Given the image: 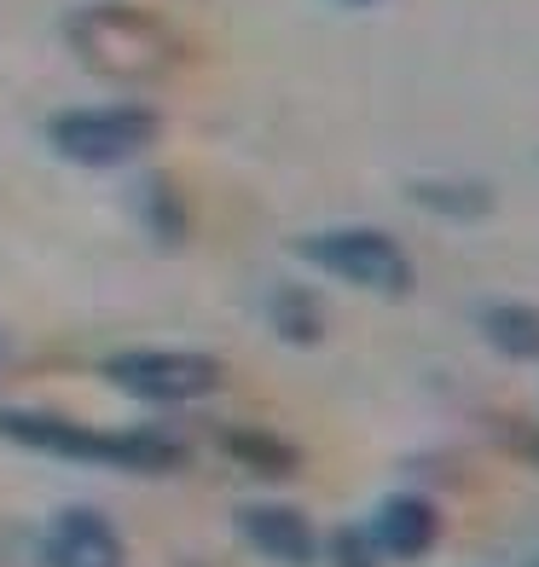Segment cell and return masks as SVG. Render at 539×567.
Instances as JSON below:
<instances>
[{
	"label": "cell",
	"mask_w": 539,
	"mask_h": 567,
	"mask_svg": "<svg viewBox=\"0 0 539 567\" xmlns=\"http://www.w3.org/2000/svg\"><path fill=\"white\" fill-rule=\"evenodd\" d=\"M0 434L47 457L111 463V470H169V463H180V446L163 434H99L70 417H47V411H0Z\"/></svg>",
	"instance_id": "cell-1"
},
{
	"label": "cell",
	"mask_w": 539,
	"mask_h": 567,
	"mask_svg": "<svg viewBox=\"0 0 539 567\" xmlns=\"http://www.w3.org/2000/svg\"><path fill=\"white\" fill-rule=\"evenodd\" d=\"M296 255L307 267H319L343 284H359V290H377V296H400L413 290V261L406 249L377 226H325V231H307L296 244Z\"/></svg>",
	"instance_id": "cell-2"
},
{
	"label": "cell",
	"mask_w": 539,
	"mask_h": 567,
	"mask_svg": "<svg viewBox=\"0 0 539 567\" xmlns=\"http://www.w3.org/2000/svg\"><path fill=\"white\" fill-rule=\"evenodd\" d=\"M157 111L145 105H93V111H64L47 122V140H53L59 157L82 163V168H116L128 157L157 140Z\"/></svg>",
	"instance_id": "cell-3"
},
{
	"label": "cell",
	"mask_w": 539,
	"mask_h": 567,
	"mask_svg": "<svg viewBox=\"0 0 539 567\" xmlns=\"http://www.w3.org/2000/svg\"><path fill=\"white\" fill-rule=\"evenodd\" d=\"M105 377L122 394L151 400V405H186L221 389V365L210 353H186V348H134L105 359Z\"/></svg>",
	"instance_id": "cell-4"
},
{
	"label": "cell",
	"mask_w": 539,
	"mask_h": 567,
	"mask_svg": "<svg viewBox=\"0 0 539 567\" xmlns=\"http://www.w3.org/2000/svg\"><path fill=\"white\" fill-rule=\"evenodd\" d=\"M75 47H82V59L105 75H145L163 64V41L151 30L145 18L134 12H116V7H99L88 18H75Z\"/></svg>",
	"instance_id": "cell-5"
},
{
	"label": "cell",
	"mask_w": 539,
	"mask_h": 567,
	"mask_svg": "<svg viewBox=\"0 0 539 567\" xmlns=\"http://www.w3.org/2000/svg\"><path fill=\"white\" fill-rule=\"evenodd\" d=\"M47 567H122V538L99 509H59L41 538Z\"/></svg>",
	"instance_id": "cell-6"
},
{
	"label": "cell",
	"mask_w": 539,
	"mask_h": 567,
	"mask_svg": "<svg viewBox=\"0 0 539 567\" xmlns=\"http://www.w3.org/2000/svg\"><path fill=\"white\" fill-rule=\"evenodd\" d=\"M366 538L377 545V556H389V561H418V556L435 550V538H441V515H435L429 498L400 493V498H383Z\"/></svg>",
	"instance_id": "cell-7"
},
{
	"label": "cell",
	"mask_w": 539,
	"mask_h": 567,
	"mask_svg": "<svg viewBox=\"0 0 539 567\" xmlns=\"http://www.w3.org/2000/svg\"><path fill=\"white\" fill-rule=\"evenodd\" d=\"M238 533L278 567H307L314 561V527L291 504H250L238 509Z\"/></svg>",
	"instance_id": "cell-8"
},
{
	"label": "cell",
	"mask_w": 539,
	"mask_h": 567,
	"mask_svg": "<svg viewBox=\"0 0 539 567\" xmlns=\"http://www.w3.org/2000/svg\"><path fill=\"white\" fill-rule=\"evenodd\" d=\"M481 330L505 359H539V307L494 301V307H481Z\"/></svg>",
	"instance_id": "cell-9"
},
{
	"label": "cell",
	"mask_w": 539,
	"mask_h": 567,
	"mask_svg": "<svg viewBox=\"0 0 539 567\" xmlns=\"http://www.w3.org/2000/svg\"><path fill=\"white\" fill-rule=\"evenodd\" d=\"M273 324L285 330L291 342H319V313L302 290H278L273 296Z\"/></svg>",
	"instance_id": "cell-10"
},
{
	"label": "cell",
	"mask_w": 539,
	"mask_h": 567,
	"mask_svg": "<svg viewBox=\"0 0 539 567\" xmlns=\"http://www.w3.org/2000/svg\"><path fill=\"white\" fill-rule=\"evenodd\" d=\"M330 550H337V567H377L372 556H377V545L366 533H354V527H343L337 538H330Z\"/></svg>",
	"instance_id": "cell-11"
},
{
	"label": "cell",
	"mask_w": 539,
	"mask_h": 567,
	"mask_svg": "<svg viewBox=\"0 0 539 567\" xmlns=\"http://www.w3.org/2000/svg\"><path fill=\"white\" fill-rule=\"evenodd\" d=\"M337 7H377V0H337Z\"/></svg>",
	"instance_id": "cell-12"
},
{
	"label": "cell",
	"mask_w": 539,
	"mask_h": 567,
	"mask_svg": "<svg viewBox=\"0 0 539 567\" xmlns=\"http://www.w3.org/2000/svg\"><path fill=\"white\" fill-rule=\"evenodd\" d=\"M533 452H539V446H533Z\"/></svg>",
	"instance_id": "cell-13"
}]
</instances>
